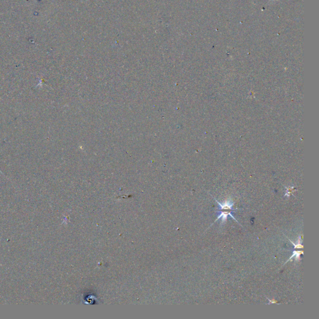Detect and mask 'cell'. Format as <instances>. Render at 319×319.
I'll return each mask as SVG.
<instances>
[{
	"label": "cell",
	"instance_id": "cell-4",
	"mask_svg": "<svg viewBox=\"0 0 319 319\" xmlns=\"http://www.w3.org/2000/svg\"><path fill=\"white\" fill-rule=\"evenodd\" d=\"M268 300H269V303H267V304H272V303H277V301L275 299H268Z\"/></svg>",
	"mask_w": 319,
	"mask_h": 319
},
{
	"label": "cell",
	"instance_id": "cell-5",
	"mask_svg": "<svg viewBox=\"0 0 319 319\" xmlns=\"http://www.w3.org/2000/svg\"><path fill=\"white\" fill-rule=\"evenodd\" d=\"M0 172H1V170H0Z\"/></svg>",
	"mask_w": 319,
	"mask_h": 319
},
{
	"label": "cell",
	"instance_id": "cell-2",
	"mask_svg": "<svg viewBox=\"0 0 319 319\" xmlns=\"http://www.w3.org/2000/svg\"><path fill=\"white\" fill-rule=\"evenodd\" d=\"M303 254V251L302 250V251H295V250H294L292 252V256L286 261V263L285 264H286L288 261H292V258H294V257L295 258V261H300V256L302 255Z\"/></svg>",
	"mask_w": 319,
	"mask_h": 319
},
{
	"label": "cell",
	"instance_id": "cell-6",
	"mask_svg": "<svg viewBox=\"0 0 319 319\" xmlns=\"http://www.w3.org/2000/svg\"></svg>",
	"mask_w": 319,
	"mask_h": 319
},
{
	"label": "cell",
	"instance_id": "cell-1",
	"mask_svg": "<svg viewBox=\"0 0 319 319\" xmlns=\"http://www.w3.org/2000/svg\"><path fill=\"white\" fill-rule=\"evenodd\" d=\"M215 199V198H214ZM215 200L218 203V206L220 207V209L218 211H216V212H218L219 215L217 218V219L215 221V222H216L218 220H219L220 218H221V224H224L227 219V216H230L232 217L237 222V221L236 219V218L233 216L232 212H234V210L233 209V206L234 205V202L230 200H227L223 203H219L217 200L215 199ZM238 223V222H237Z\"/></svg>",
	"mask_w": 319,
	"mask_h": 319
},
{
	"label": "cell",
	"instance_id": "cell-3",
	"mask_svg": "<svg viewBox=\"0 0 319 319\" xmlns=\"http://www.w3.org/2000/svg\"><path fill=\"white\" fill-rule=\"evenodd\" d=\"M288 241H291L292 242V244L294 246V249H303V246L302 245V242L303 241L302 236H299L298 240H297L296 243H294L290 239H288Z\"/></svg>",
	"mask_w": 319,
	"mask_h": 319
}]
</instances>
